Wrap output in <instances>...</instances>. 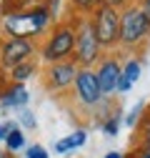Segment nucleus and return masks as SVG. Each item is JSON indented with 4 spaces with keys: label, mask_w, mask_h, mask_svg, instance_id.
Here are the masks:
<instances>
[{
    "label": "nucleus",
    "mask_w": 150,
    "mask_h": 158,
    "mask_svg": "<svg viewBox=\"0 0 150 158\" xmlns=\"http://www.w3.org/2000/svg\"><path fill=\"white\" fill-rule=\"evenodd\" d=\"M120 70H123V65L115 60V58H103V60H100L95 75H98V85H100L103 98H108V95H112V93H118Z\"/></svg>",
    "instance_id": "6e6552de"
},
{
    "label": "nucleus",
    "mask_w": 150,
    "mask_h": 158,
    "mask_svg": "<svg viewBox=\"0 0 150 158\" xmlns=\"http://www.w3.org/2000/svg\"><path fill=\"white\" fill-rule=\"evenodd\" d=\"M25 156H28V158H48V151H45L40 143H35V146H28Z\"/></svg>",
    "instance_id": "a211bd4d"
},
{
    "label": "nucleus",
    "mask_w": 150,
    "mask_h": 158,
    "mask_svg": "<svg viewBox=\"0 0 150 158\" xmlns=\"http://www.w3.org/2000/svg\"><path fill=\"white\" fill-rule=\"evenodd\" d=\"M78 63L75 60H63V63H53L50 68H48V88H53V90H63V88H68V85H73L75 83V78H78Z\"/></svg>",
    "instance_id": "1a4fd4ad"
},
{
    "label": "nucleus",
    "mask_w": 150,
    "mask_h": 158,
    "mask_svg": "<svg viewBox=\"0 0 150 158\" xmlns=\"http://www.w3.org/2000/svg\"><path fill=\"white\" fill-rule=\"evenodd\" d=\"M143 108H145V103H143V101H138V103H135L133 108H130V113L125 115V126H128V128H135L138 118L143 115Z\"/></svg>",
    "instance_id": "dca6fc26"
},
{
    "label": "nucleus",
    "mask_w": 150,
    "mask_h": 158,
    "mask_svg": "<svg viewBox=\"0 0 150 158\" xmlns=\"http://www.w3.org/2000/svg\"><path fill=\"white\" fill-rule=\"evenodd\" d=\"M70 3L75 5V8H80V10H93V8H98L100 5V0H70Z\"/></svg>",
    "instance_id": "aec40b11"
},
{
    "label": "nucleus",
    "mask_w": 150,
    "mask_h": 158,
    "mask_svg": "<svg viewBox=\"0 0 150 158\" xmlns=\"http://www.w3.org/2000/svg\"><path fill=\"white\" fill-rule=\"evenodd\" d=\"M105 158H123V156H120V153H118V151H112V153H108V156H105Z\"/></svg>",
    "instance_id": "a878e982"
},
{
    "label": "nucleus",
    "mask_w": 150,
    "mask_h": 158,
    "mask_svg": "<svg viewBox=\"0 0 150 158\" xmlns=\"http://www.w3.org/2000/svg\"><path fill=\"white\" fill-rule=\"evenodd\" d=\"M53 0H3V15H18V13H35L50 8Z\"/></svg>",
    "instance_id": "9d476101"
},
{
    "label": "nucleus",
    "mask_w": 150,
    "mask_h": 158,
    "mask_svg": "<svg viewBox=\"0 0 150 158\" xmlns=\"http://www.w3.org/2000/svg\"><path fill=\"white\" fill-rule=\"evenodd\" d=\"M100 53H103V45L95 35V28H93V20L83 18L75 28V50H73V60L83 65V68H90L93 63L100 60Z\"/></svg>",
    "instance_id": "f03ea898"
},
{
    "label": "nucleus",
    "mask_w": 150,
    "mask_h": 158,
    "mask_svg": "<svg viewBox=\"0 0 150 158\" xmlns=\"http://www.w3.org/2000/svg\"><path fill=\"white\" fill-rule=\"evenodd\" d=\"M53 20L50 8L35 10V13H18V15H3V33L18 40H33L35 35L45 33V28Z\"/></svg>",
    "instance_id": "f257e3e1"
},
{
    "label": "nucleus",
    "mask_w": 150,
    "mask_h": 158,
    "mask_svg": "<svg viewBox=\"0 0 150 158\" xmlns=\"http://www.w3.org/2000/svg\"><path fill=\"white\" fill-rule=\"evenodd\" d=\"M28 101H30L28 88L25 85H18V83L0 93V106H3V108H25Z\"/></svg>",
    "instance_id": "9b49d317"
},
{
    "label": "nucleus",
    "mask_w": 150,
    "mask_h": 158,
    "mask_svg": "<svg viewBox=\"0 0 150 158\" xmlns=\"http://www.w3.org/2000/svg\"><path fill=\"white\" fill-rule=\"evenodd\" d=\"M140 73H143V63L138 60V58H130V60L123 65V70H120V81H118V93H128L130 88L135 85V81L140 78Z\"/></svg>",
    "instance_id": "f8f14e48"
},
{
    "label": "nucleus",
    "mask_w": 150,
    "mask_h": 158,
    "mask_svg": "<svg viewBox=\"0 0 150 158\" xmlns=\"http://www.w3.org/2000/svg\"><path fill=\"white\" fill-rule=\"evenodd\" d=\"M0 90H5V78H3V73H0Z\"/></svg>",
    "instance_id": "bb28decb"
},
{
    "label": "nucleus",
    "mask_w": 150,
    "mask_h": 158,
    "mask_svg": "<svg viewBox=\"0 0 150 158\" xmlns=\"http://www.w3.org/2000/svg\"><path fill=\"white\" fill-rule=\"evenodd\" d=\"M140 8H143V13L150 18V0H140Z\"/></svg>",
    "instance_id": "393cba45"
},
{
    "label": "nucleus",
    "mask_w": 150,
    "mask_h": 158,
    "mask_svg": "<svg viewBox=\"0 0 150 158\" xmlns=\"http://www.w3.org/2000/svg\"><path fill=\"white\" fill-rule=\"evenodd\" d=\"M18 128L15 121H5V123H0V141H8V135Z\"/></svg>",
    "instance_id": "412c9836"
},
{
    "label": "nucleus",
    "mask_w": 150,
    "mask_h": 158,
    "mask_svg": "<svg viewBox=\"0 0 150 158\" xmlns=\"http://www.w3.org/2000/svg\"><path fill=\"white\" fill-rule=\"evenodd\" d=\"M35 53L33 40H18V38H8V40L0 45V63L5 68H15L20 63H28V58Z\"/></svg>",
    "instance_id": "0eeeda50"
},
{
    "label": "nucleus",
    "mask_w": 150,
    "mask_h": 158,
    "mask_svg": "<svg viewBox=\"0 0 150 158\" xmlns=\"http://www.w3.org/2000/svg\"><path fill=\"white\" fill-rule=\"evenodd\" d=\"M128 158H150V146H138Z\"/></svg>",
    "instance_id": "5701e85b"
},
{
    "label": "nucleus",
    "mask_w": 150,
    "mask_h": 158,
    "mask_svg": "<svg viewBox=\"0 0 150 158\" xmlns=\"http://www.w3.org/2000/svg\"><path fill=\"white\" fill-rule=\"evenodd\" d=\"M75 95L78 101L85 103V106H95L103 101V93H100V85H98V75L95 70L90 68H80L78 70V78H75Z\"/></svg>",
    "instance_id": "423d86ee"
},
{
    "label": "nucleus",
    "mask_w": 150,
    "mask_h": 158,
    "mask_svg": "<svg viewBox=\"0 0 150 158\" xmlns=\"http://www.w3.org/2000/svg\"><path fill=\"white\" fill-rule=\"evenodd\" d=\"M125 3H128V0H100V5H108V8H115V10H118V8H123Z\"/></svg>",
    "instance_id": "b1692460"
},
{
    "label": "nucleus",
    "mask_w": 150,
    "mask_h": 158,
    "mask_svg": "<svg viewBox=\"0 0 150 158\" xmlns=\"http://www.w3.org/2000/svg\"><path fill=\"white\" fill-rule=\"evenodd\" d=\"M0 158H13V153H3V156H0Z\"/></svg>",
    "instance_id": "cd10ccee"
},
{
    "label": "nucleus",
    "mask_w": 150,
    "mask_h": 158,
    "mask_svg": "<svg viewBox=\"0 0 150 158\" xmlns=\"http://www.w3.org/2000/svg\"><path fill=\"white\" fill-rule=\"evenodd\" d=\"M85 141H88V131H73L70 135L60 138V141L55 143V153H70L75 148H80Z\"/></svg>",
    "instance_id": "ddd939ff"
},
{
    "label": "nucleus",
    "mask_w": 150,
    "mask_h": 158,
    "mask_svg": "<svg viewBox=\"0 0 150 158\" xmlns=\"http://www.w3.org/2000/svg\"><path fill=\"white\" fill-rule=\"evenodd\" d=\"M20 123L28 128V131H33L35 128V115L30 113V110H25V108H20Z\"/></svg>",
    "instance_id": "6ab92c4d"
},
{
    "label": "nucleus",
    "mask_w": 150,
    "mask_h": 158,
    "mask_svg": "<svg viewBox=\"0 0 150 158\" xmlns=\"http://www.w3.org/2000/svg\"><path fill=\"white\" fill-rule=\"evenodd\" d=\"M118 128H120V113H112L103 123V131H105V135H118Z\"/></svg>",
    "instance_id": "f3484780"
},
{
    "label": "nucleus",
    "mask_w": 150,
    "mask_h": 158,
    "mask_svg": "<svg viewBox=\"0 0 150 158\" xmlns=\"http://www.w3.org/2000/svg\"><path fill=\"white\" fill-rule=\"evenodd\" d=\"M75 50V28L63 23L53 30V35L48 38V43L43 45V60L45 63H63L70 60V55Z\"/></svg>",
    "instance_id": "20e7f679"
},
{
    "label": "nucleus",
    "mask_w": 150,
    "mask_h": 158,
    "mask_svg": "<svg viewBox=\"0 0 150 158\" xmlns=\"http://www.w3.org/2000/svg\"><path fill=\"white\" fill-rule=\"evenodd\" d=\"M5 146H8V153H15V151H20V148L25 146V135H23V131H20V128H15V131L8 135Z\"/></svg>",
    "instance_id": "2eb2a0df"
},
{
    "label": "nucleus",
    "mask_w": 150,
    "mask_h": 158,
    "mask_svg": "<svg viewBox=\"0 0 150 158\" xmlns=\"http://www.w3.org/2000/svg\"><path fill=\"white\" fill-rule=\"evenodd\" d=\"M150 35V18L143 13L140 5H128L120 13V43L138 45Z\"/></svg>",
    "instance_id": "7ed1b4c3"
},
{
    "label": "nucleus",
    "mask_w": 150,
    "mask_h": 158,
    "mask_svg": "<svg viewBox=\"0 0 150 158\" xmlns=\"http://www.w3.org/2000/svg\"><path fill=\"white\" fill-rule=\"evenodd\" d=\"M33 73H35V65H33V63H20V65H15V68L10 70V78H13V83L23 85Z\"/></svg>",
    "instance_id": "4468645a"
},
{
    "label": "nucleus",
    "mask_w": 150,
    "mask_h": 158,
    "mask_svg": "<svg viewBox=\"0 0 150 158\" xmlns=\"http://www.w3.org/2000/svg\"><path fill=\"white\" fill-rule=\"evenodd\" d=\"M93 28H95V35L103 48L115 45L120 40V13L115 8L98 5L93 13Z\"/></svg>",
    "instance_id": "39448f33"
},
{
    "label": "nucleus",
    "mask_w": 150,
    "mask_h": 158,
    "mask_svg": "<svg viewBox=\"0 0 150 158\" xmlns=\"http://www.w3.org/2000/svg\"><path fill=\"white\" fill-rule=\"evenodd\" d=\"M140 138H143V146H150V118L140 126Z\"/></svg>",
    "instance_id": "4be33fe9"
}]
</instances>
